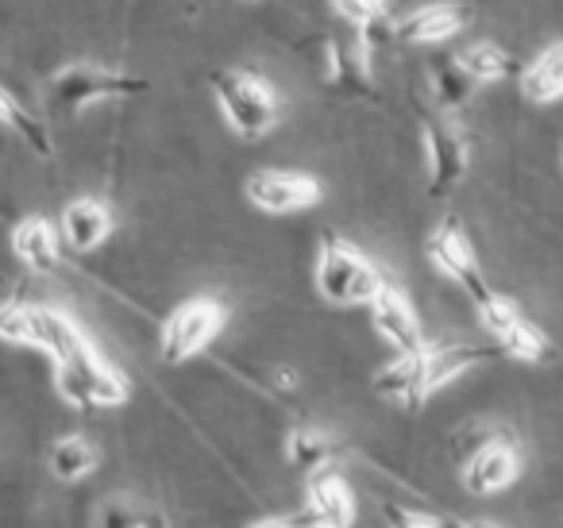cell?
I'll list each match as a JSON object with an SVG mask.
<instances>
[{
	"label": "cell",
	"mask_w": 563,
	"mask_h": 528,
	"mask_svg": "<svg viewBox=\"0 0 563 528\" xmlns=\"http://www.w3.org/2000/svg\"><path fill=\"white\" fill-rule=\"evenodd\" d=\"M521 94L537 105H548L563 97V43L540 51L529 66L521 70Z\"/></svg>",
	"instance_id": "ffe728a7"
},
{
	"label": "cell",
	"mask_w": 563,
	"mask_h": 528,
	"mask_svg": "<svg viewBox=\"0 0 563 528\" xmlns=\"http://www.w3.org/2000/svg\"><path fill=\"white\" fill-rule=\"evenodd\" d=\"M494 355V348H475V343H424L421 348V371H424V394H437L448 382H455L460 374H467L471 366L486 363Z\"/></svg>",
	"instance_id": "9a60e30c"
},
{
	"label": "cell",
	"mask_w": 563,
	"mask_h": 528,
	"mask_svg": "<svg viewBox=\"0 0 563 528\" xmlns=\"http://www.w3.org/2000/svg\"><path fill=\"white\" fill-rule=\"evenodd\" d=\"M467 16L460 4H424L413 16L398 20V40L401 43H444L463 32Z\"/></svg>",
	"instance_id": "ac0fdd59"
},
{
	"label": "cell",
	"mask_w": 563,
	"mask_h": 528,
	"mask_svg": "<svg viewBox=\"0 0 563 528\" xmlns=\"http://www.w3.org/2000/svg\"><path fill=\"white\" fill-rule=\"evenodd\" d=\"M97 466V448L81 436H63L51 448V471L58 482H81L86 474H93Z\"/></svg>",
	"instance_id": "7402d4cb"
},
{
	"label": "cell",
	"mask_w": 563,
	"mask_h": 528,
	"mask_svg": "<svg viewBox=\"0 0 563 528\" xmlns=\"http://www.w3.org/2000/svg\"><path fill=\"white\" fill-rule=\"evenodd\" d=\"M332 455H336V448H332V440L324 432H317V428H294L290 436H286V459H290L298 471H324V466L332 463Z\"/></svg>",
	"instance_id": "603a6c76"
},
{
	"label": "cell",
	"mask_w": 563,
	"mask_h": 528,
	"mask_svg": "<svg viewBox=\"0 0 563 528\" xmlns=\"http://www.w3.org/2000/svg\"><path fill=\"white\" fill-rule=\"evenodd\" d=\"M355 40H360L363 51H367V55L375 58L378 51H390L394 43H398V20L386 16V9L375 12V16H371L367 24L355 28Z\"/></svg>",
	"instance_id": "4316f807"
},
{
	"label": "cell",
	"mask_w": 563,
	"mask_h": 528,
	"mask_svg": "<svg viewBox=\"0 0 563 528\" xmlns=\"http://www.w3.org/2000/svg\"><path fill=\"white\" fill-rule=\"evenodd\" d=\"M309 525H324V528H344L355 520V494L347 486L344 474L336 471H313V482H309Z\"/></svg>",
	"instance_id": "5bb4252c"
},
{
	"label": "cell",
	"mask_w": 563,
	"mask_h": 528,
	"mask_svg": "<svg viewBox=\"0 0 563 528\" xmlns=\"http://www.w3.org/2000/svg\"><path fill=\"white\" fill-rule=\"evenodd\" d=\"M517 474H521V451H517L514 440L498 436V440L483 443V448L471 455V463L463 466V486L467 494H498V490L514 486Z\"/></svg>",
	"instance_id": "7c38bea8"
},
{
	"label": "cell",
	"mask_w": 563,
	"mask_h": 528,
	"mask_svg": "<svg viewBox=\"0 0 563 528\" xmlns=\"http://www.w3.org/2000/svg\"><path fill=\"white\" fill-rule=\"evenodd\" d=\"M212 97L224 112L228 128L243 140H258L278 120V97L263 78L247 70H212L209 74Z\"/></svg>",
	"instance_id": "7a4b0ae2"
},
{
	"label": "cell",
	"mask_w": 563,
	"mask_h": 528,
	"mask_svg": "<svg viewBox=\"0 0 563 528\" xmlns=\"http://www.w3.org/2000/svg\"><path fill=\"white\" fill-rule=\"evenodd\" d=\"M460 66L475 78V86L483 81H501L506 74H514V58L498 47V43H475V47L460 51Z\"/></svg>",
	"instance_id": "d4e9b609"
},
{
	"label": "cell",
	"mask_w": 563,
	"mask_h": 528,
	"mask_svg": "<svg viewBox=\"0 0 563 528\" xmlns=\"http://www.w3.org/2000/svg\"><path fill=\"white\" fill-rule=\"evenodd\" d=\"M429 258H432V266H437L440 274H448L455 286H463V294H467L475 305L490 301V297L498 294V289L486 282L475 248H471L467 232H463V224L455 217L440 220V228L429 235Z\"/></svg>",
	"instance_id": "8992f818"
},
{
	"label": "cell",
	"mask_w": 563,
	"mask_h": 528,
	"mask_svg": "<svg viewBox=\"0 0 563 528\" xmlns=\"http://www.w3.org/2000/svg\"><path fill=\"white\" fill-rule=\"evenodd\" d=\"M478 317H483V328L498 340V348L514 359H525V363H544L552 351H548V340L544 332H537V324L517 312L514 301H506L501 294H494L490 301L475 305Z\"/></svg>",
	"instance_id": "9c48e42d"
},
{
	"label": "cell",
	"mask_w": 563,
	"mask_h": 528,
	"mask_svg": "<svg viewBox=\"0 0 563 528\" xmlns=\"http://www.w3.org/2000/svg\"><path fill=\"white\" fill-rule=\"evenodd\" d=\"M329 4L336 9V16L344 20V24H352V28L367 24L375 12L386 9V0H329Z\"/></svg>",
	"instance_id": "83f0119b"
},
{
	"label": "cell",
	"mask_w": 563,
	"mask_h": 528,
	"mask_svg": "<svg viewBox=\"0 0 563 528\" xmlns=\"http://www.w3.org/2000/svg\"><path fill=\"white\" fill-rule=\"evenodd\" d=\"M378 286H383V274H378V266L360 248L340 240L336 232L324 235L321 263H317V289H321L324 301L367 305L378 294Z\"/></svg>",
	"instance_id": "277c9868"
},
{
	"label": "cell",
	"mask_w": 563,
	"mask_h": 528,
	"mask_svg": "<svg viewBox=\"0 0 563 528\" xmlns=\"http://www.w3.org/2000/svg\"><path fill=\"white\" fill-rule=\"evenodd\" d=\"M0 340L24 343V348L47 351L55 363L70 359L74 351L86 348V332L74 324V317H66L63 309L51 305H0Z\"/></svg>",
	"instance_id": "6da1fadb"
},
{
	"label": "cell",
	"mask_w": 563,
	"mask_h": 528,
	"mask_svg": "<svg viewBox=\"0 0 563 528\" xmlns=\"http://www.w3.org/2000/svg\"><path fill=\"white\" fill-rule=\"evenodd\" d=\"M243 189L247 201L263 212H301L321 201V182L301 170H258Z\"/></svg>",
	"instance_id": "30bf717a"
},
{
	"label": "cell",
	"mask_w": 563,
	"mask_h": 528,
	"mask_svg": "<svg viewBox=\"0 0 563 528\" xmlns=\"http://www.w3.org/2000/svg\"><path fill=\"white\" fill-rule=\"evenodd\" d=\"M224 320H228V312L217 297H194V301L178 305L163 324V340H158L163 343V359L166 363H186V359H194L197 351H205L217 340Z\"/></svg>",
	"instance_id": "52a82bcc"
},
{
	"label": "cell",
	"mask_w": 563,
	"mask_h": 528,
	"mask_svg": "<svg viewBox=\"0 0 563 528\" xmlns=\"http://www.w3.org/2000/svg\"><path fill=\"white\" fill-rule=\"evenodd\" d=\"M367 305H371V324H375V332L383 336L386 348H394V351L424 348V336H421V324H417L413 305H409V297L401 294L394 282L383 278L378 294L371 297Z\"/></svg>",
	"instance_id": "8fae6325"
},
{
	"label": "cell",
	"mask_w": 563,
	"mask_h": 528,
	"mask_svg": "<svg viewBox=\"0 0 563 528\" xmlns=\"http://www.w3.org/2000/svg\"><path fill=\"white\" fill-rule=\"evenodd\" d=\"M424 151H429V197H448L471 170V147L452 120H424Z\"/></svg>",
	"instance_id": "ba28073f"
},
{
	"label": "cell",
	"mask_w": 563,
	"mask_h": 528,
	"mask_svg": "<svg viewBox=\"0 0 563 528\" xmlns=\"http://www.w3.org/2000/svg\"><path fill=\"white\" fill-rule=\"evenodd\" d=\"M390 520H394V525H440V517H432V513L398 509V505H394V509H390Z\"/></svg>",
	"instance_id": "f1b7e54d"
},
{
	"label": "cell",
	"mask_w": 563,
	"mask_h": 528,
	"mask_svg": "<svg viewBox=\"0 0 563 528\" xmlns=\"http://www.w3.org/2000/svg\"><path fill=\"white\" fill-rule=\"evenodd\" d=\"M97 525L104 528H147V525H166V513L147 509L135 497H109V502L97 509Z\"/></svg>",
	"instance_id": "484cf974"
},
{
	"label": "cell",
	"mask_w": 563,
	"mask_h": 528,
	"mask_svg": "<svg viewBox=\"0 0 563 528\" xmlns=\"http://www.w3.org/2000/svg\"><path fill=\"white\" fill-rule=\"evenodd\" d=\"M375 394H383L386 402L406 405V409H421V405L429 402V394H424L421 348H417V351H398V359L378 371Z\"/></svg>",
	"instance_id": "2e32d148"
},
{
	"label": "cell",
	"mask_w": 563,
	"mask_h": 528,
	"mask_svg": "<svg viewBox=\"0 0 563 528\" xmlns=\"http://www.w3.org/2000/svg\"><path fill=\"white\" fill-rule=\"evenodd\" d=\"M12 255L35 274H51L58 266V232L47 217H24L12 228Z\"/></svg>",
	"instance_id": "e0dca14e"
},
{
	"label": "cell",
	"mask_w": 563,
	"mask_h": 528,
	"mask_svg": "<svg viewBox=\"0 0 563 528\" xmlns=\"http://www.w3.org/2000/svg\"><path fill=\"white\" fill-rule=\"evenodd\" d=\"M55 386L74 409H109V405L128 402V378L93 343L55 363Z\"/></svg>",
	"instance_id": "3957f363"
},
{
	"label": "cell",
	"mask_w": 563,
	"mask_h": 528,
	"mask_svg": "<svg viewBox=\"0 0 563 528\" xmlns=\"http://www.w3.org/2000/svg\"><path fill=\"white\" fill-rule=\"evenodd\" d=\"M329 78L340 94L347 97H371V55L360 40H336L329 47Z\"/></svg>",
	"instance_id": "d6986e66"
},
{
	"label": "cell",
	"mask_w": 563,
	"mask_h": 528,
	"mask_svg": "<svg viewBox=\"0 0 563 528\" xmlns=\"http://www.w3.org/2000/svg\"><path fill=\"white\" fill-rule=\"evenodd\" d=\"M47 94L58 112H81L97 101H124V97L147 94V81L124 70H104V66H66L51 78Z\"/></svg>",
	"instance_id": "5b68a950"
},
{
	"label": "cell",
	"mask_w": 563,
	"mask_h": 528,
	"mask_svg": "<svg viewBox=\"0 0 563 528\" xmlns=\"http://www.w3.org/2000/svg\"><path fill=\"white\" fill-rule=\"evenodd\" d=\"M429 78H432V94H437V105L444 112L460 109V105L471 97V89H475V78L463 70L460 58H437V63H432V70H429Z\"/></svg>",
	"instance_id": "cb8c5ba5"
},
{
	"label": "cell",
	"mask_w": 563,
	"mask_h": 528,
	"mask_svg": "<svg viewBox=\"0 0 563 528\" xmlns=\"http://www.w3.org/2000/svg\"><path fill=\"white\" fill-rule=\"evenodd\" d=\"M0 124L12 128L40 158H51L55 147H51V135H47V128H43V120L35 117V112H27L24 101H16L4 86H0Z\"/></svg>",
	"instance_id": "44dd1931"
},
{
	"label": "cell",
	"mask_w": 563,
	"mask_h": 528,
	"mask_svg": "<svg viewBox=\"0 0 563 528\" xmlns=\"http://www.w3.org/2000/svg\"><path fill=\"white\" fill-rule=\"evenodd\" d=\"M117 220H112V209L97 197H78L63 209V243L78 255H89L97 251L104 240L112 235Z\"/></svg>",
	"instance_id": "4fadbf2b"
}]
</instances>
